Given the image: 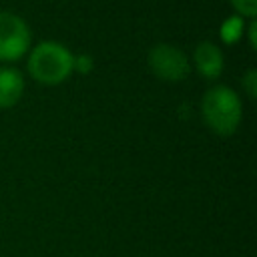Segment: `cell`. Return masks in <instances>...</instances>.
Here are the masks:
<instances>
[{
	"mask_svg": "<svg viewBox=\"0 0 257 257\" xmlns=\"http://www.w3.org/2000/svg\"><path fill=\"white\" fill-rule=\"evenodd\" d=\"M201 112L211 131L227 137L233 135L241 122V100L229 86L217 84L203 94Z\"/></svg>",
	"mask_w": 257,
	"mask_h": 257,
	"instance_id": "6da1fadb",
	"label": "cell"
},
{
	"mask_svg": "<svg viewBox=\"0 0 257 257\" xmlns=\"http://www.w3.org/2000/svg\"><path fill=\"white\" fill-rule=\"evenodd\" d=\"M72 62L74 56L66 46L48 40L40 42L32 50L28 58V70L42 84H58L72 72Z\"/></svg>",
	"mask_w": 257,
	"mask_h": 257,
	"instance_id": "7a4b0ae2",
	"label": "cell"
},
{
	"mask_svg": "<svg viewBox=\"0 0 257 257\" xmlns=\"http://www.w3.org/2000/svg\"><path fill=\"white\" fill-rule=\"evenodd\" d=\"M149 66L151 70L155 72V76L163 78V80H169V82H179L183 78H187L189 74V58L187 54L173 46V44H155L151 50H149Z\"/></svg>",
	"mask_w": 257,
	"mask_h": 257,
	"instance_id": "3957f363",
	"label": "cell"
},
{
	"mask_svg": "<svg viewBox=\"0 0 257 257\" xmlns=\"http://www.w3.org/2000/svg\"><path fill=\"white\" fill-rule=\"evenodd\" d=\"M28 46L30 30L26 22L12 12H0V60H16Z\"/></svg>",
	"mask_w": 257,
	"mask_h": 257,
	"instance_id": "277c9868",
	"label": "cell"
},
{
	"mask_svg": "<svg viewBox=\"0 0 257 257\" xmlns=\"http://www.w3.org/2000/svg\"><path fill=\"white\" fill-rule=\"evenodd\" d=\"M195 66L205 78H217L223 70V52L209 40L199 42L195 48Z\"/></svg>",
	"mask_w": 257,
	"mask_h": 257,
	"instance_id": "5b68a950",
	"label": "cell"
},
{
	"mask_svg": "<svg viewBox=\"0 0 257 257\" xmlns=\"http://www.w3.org/2000/svg\"><path fill=\"white\" fill-rule=\"evenodd\" d=\"M24 80L22 74L14 68H0V108L16 104L22 96Z\"/></svg>",
	"mask_w": 257,
	"mask_h": 257,
	"instance_id": "8992f818",
	"label": "cell"
},
{
	"mask_svg": "<svg viewBox=\"0 0 257 257\" xmlns=\"http://www.w3.org/2000/svg\"><path fill=\"white\" fill-rule=\"evenodd\" d=\"M243 32V18L241 16H231L221 24V38L227 44H233Z\"/></svg>",
	"mask_w": 257,
	"mask_h": 257,
	"instance_id": "52a82bcc",
	"label": "cell"
},
{
	"mask_svg": "<svg viewBox=\"0 0 257 257\" xmlns=\"http://www.w3.org/2000/svg\"><path fill=\"white\" fill-rule=\"evenodd\" d=\"M231 2H233V6L237 8L239 14L255 18V14H257V0H231Z\"/></svg>",
	"mask_w": 257,
	"mask_h": 257,
	"instance_id": "ba28073f",
	"label": "cell"
},
{
	"mask_svg": "<svg viewBox=\"0 0 257 257\" xmlns=\"http://www.w3.org/2000/svg\"><path fill=\"white\" fill-rule=\"evenodd\" d=\"M243 86H245L249 98H255V96H257V72H255L253 68L245 72V76H243Z\"/></svg>",
	"mask_w": 257,
	"mask_h": 257,
	"instance_id": "9c48e42d",
	"label": "cell"
},
{
	"mask_svg": "<svg viewBox=\"0 0 257 257\" xmlns=\"http://www.w3.org/2000/svg\"><path fill=\"white\" fill-rule=\"evenodd\" d=\"M92 64H94L92 56H88V54H80V56H76V58H74L72 68H76L80 74H86V72H90V70H92Z\"/></svg>",
	"mask_w": 257,
	"mask_h": 257,
	"instance_id": "30bf717a",
	"label": "cell"
},
{
	"mask_svg": "<svg viewBox=\"0 0 257 257\" xmlns=\"http://www.w3.org/2000/svg\"><path fill=\"white\" fill-rule=\"evenodd\" d=\"M255 30H257V24H255V18H251V22H249V42H251V46H255Z\"/></svg>",
	"mask_w": 257,
	"mask_h": 257,
	"instance_id": "8fae6325",
	"label": "cell"
}]
</instances>
